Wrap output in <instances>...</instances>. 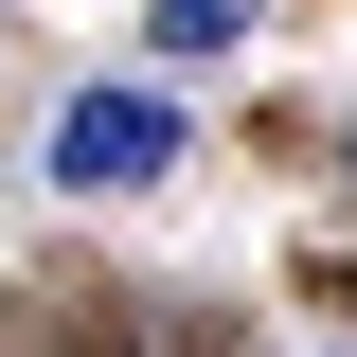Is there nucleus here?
Listing matches in <instances>:
<instances>
[{
	"instance_id": "3",
	"label": "nucleus",
	"mask_w": 357,
	"mask_h": 357,
	"mask_svg": "<svg viewBox=\"0 0 357 357\" xmlns=\"http://www.w3.org/2000/svg\"><path fill=\"white\" fill-rule=\"evenodd\" d=\"M340 161H357V143H340Z\"/></svg>"
},
{
	"instance_id": "2",
	"label": "nucleus",
	"mask_w": 357,
	"mask_h": 357,
	"mask_svg": "<svg viewBox=\"0 0 357 357\" xmlns=\"http://www.w3.org/2000/svg\"><path fill=\"white\" fill-rule=\"evenodd\" d=\"M250 36V0H161V18H143V54H232Z\"/></svg>"
},
{
	"instance_id": "1",
	"label": "nucleus",
	"mask_w": 357,
	"mask_h": 357,
	"mask_svg": "<svg viewBox=\"0 0 357 357\" xmlns=\"http://www.w3.org/2000/svg\"><path fill=\"white\" fill-rule=\"evenodd\" d=\"M178 89H143V72H107V89H72L54 107V197H126V178H161L178 161Z\"/></svg>"
}]
</instances>
